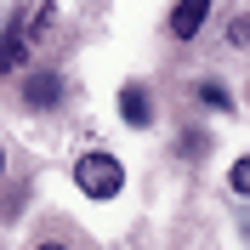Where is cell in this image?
<instances>
[{"label": "cell", "mask_w": 250, "mask_h": 250, "mask_svg": "<svg viewBox=\"0 0 250 250\" xmlns=\"http://www.w3.org/2000/svg\"><path fill=\"white\" fill-rule=\"evenodd\" d=\"M210 6H216V0H176L171 6V40H193V34L205 29Z\"/></svg>", "instance_id": "cell-4"}, {"label": "cell", "mask_w": 250, "mask_h": 250, "mask_svg": "<svg viewBox=\"0 0 250 250\" xmlns=\"http://www.w3.org/2000/svg\"><path fill=\"white\" fill-rule=\"evenodd\" d=\"M46 17H51V6L40 0H23L12 12V23H6V34H0V74L12 80V74H29V46L46 34Z\"/></svg>", "instance_id": "cell-1"}, {"label": "cell", "mask_w": 250, "mask_h": 250, "mask_svg": "<svg viewBox=\"0 0 250 250\" xmlns=\"http://www.w3.org/2000/svg\"><path fill=\"white\" fill-rule=\"evenodd\" d=\"M228 46H239V51L250 46V17H233V23H228Z\"/></svg>", "instance_id": "cell-9"}, {"label": "cell", "mask_w": 250, "mask_h": 250, "mask_svg": "<svg viewBox=\"0 0 250 250\" xmlns=\"http://www.w3.org/2000/svg\"><path fill=\"white\" fill-rule=\"evenodd\" d=\"M74 182H80L85 199H114V193L125 188V165L114 154H103V148H91V154L74 159Z\"/></svg>", "instance_id": "cell-2"}, {"label": "cell", "mask_w": 250, "mask_h": 250, "mask_svg": "<svg viewBox=\"0 0 250 250\" xmlns=\"http://www.w3.org/2000/svg\"><path fill=\"white\" fill-rule=\"evenodd\" d=\"M0 171H6V148H0Z\"/></svg>", "instance_id": "cell-11"}, {"label": "cell", "mask_w": 250, "mask_h": 250, "mask_svg": "<svg viewBox=\"0 0 250 250\" xmlns=\"http://www.w3.org/2000/svg\"><path fill=\"white\" fill-rule=\"evenodd\" d=\"M34 250H68V245H62V239H46V245H34Z\"/></svg>", "instance_id": "cell-10"}, {"label": "cell", "mask_w": 250, "mask_h": 250, "mask_svg": "<svg viewBox=\"0 0 250 250\" xmlns=\"http://www.w3.org/2000/svg\"><path fill=\"white\" fill-rule=\"evenodd\" d=\"M228 188H233V193H245V199H250V154L228 165Z\"/></svg>", "instance_id": "cell-8"}, {"label": "cell", "mask_w": 250, "mask_h": 250, "mask_svg": "<svg viewBox=\"0 0 250 250\" xmlns=\"http://www.w3.org/2000/svg\"><path fill=\"white\" fill-rule=\"evenodd\" d=\"M120 114H125V125H154V97H148V85H125L120 91Z\"/></svg>", "instance_id": "cell-5"}, {"label": "cell", "mask_w": 250, "mask_h": 250, "mask_svg": "<svg viewBox=\"0 0 250 250\" xmlns=\"http://www.w3.org/2000/svg\"><path fill=\"white\" fill-rule=\"evenodd\" d=\"M176 154H182V159H205V154H210V131H199V125L182 131V137H176Z\"/></svg>", "instance_id": "cell-6"}, {"label": "cell", "mask_w": 250, "mask_h": 250, "mask_svg": "<svg viewBox=\"0 0 250 250\" xmlns=\"http://www.w3.org/2000/svg\"><path fill=\"white\" fill-rule=\"evenodd\" d=\"M199 103H205V108H216V114H233V91L216 85V80H205V85H199Z\"/></svg>", "instance_id": "cell-7"}, {"label": "cell", "mask_w": 250, "mask_h": 250, "mask_svg": "<svg viewBox=\"0 0 250 250\" xmlns=\"http://www.w3.org/2000/svg\"><path fill=\"white\" fill-rule=\"evenodd\" d=\"M23 103H29V108H57L62 103V74L57 68H34V74L23 80Z\"/></svg>", "instance_id": "cell-3"}]
</instances>
